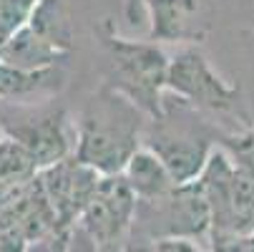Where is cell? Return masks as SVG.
<instances>
[{
  "instance_id": "obj_5",
  "label": "cell",
  "mask_w": 254,
  "mask_h": 252,
  "mask_svg": "<svg viewBox=\"0 0 254 252\" xmlns=\"http://www.w3.org/2000/svg\"><path fill=\"white\" fill-rule=\"evenodd\" d=\"M131 237L146 245H156L164 240H209L211 212L201 184H179L169 194L149 202L136 199Z\"/></svg>"
},
{
  "instance_id": "obj_22",
  "label": "cell",
  "mask_w": 254,
  "mask_h": 252,
  "mask_svg": "<svg viewBox=\"0 0 254 252\" xmlns=\"http://www.w3.org/2000/svg\"><path fill=\"white\" fill-rule=\"evenodd\" d=\"M124 18L128 25H138L146 20V0H124Z\"/></svg>"
},
{
  "instance_id": "obj_7",
  "label": "cell",
  "mask_w": 254,
  "mask_h": 252,
  "mask_svg": "<svg viewBox=\"0 0 254 252\" xmlns=\"http://www.w3.org/2000/svg\"><path fill=\"white\" fill-rule=\"evenodd\" d=\"M196 182L209 202L211 237L254 232V176L239 171L219 147L209 157Z\"/></svg>"
},
{
  "instance_id": "obj_13",
  "label": "cell",
  "mask_w": 254,
  "mask_h": 252,
  "mask_svg": "<svg viewBox=\"0 0 254 252\" xmlns=\"http://www.w3.org/2000/svg\"><path fill=\"white\" fill-rule=\"evenodd\" d=\"M68 58H70V53H65L58 46H53L51 41H46L30 25H23L10 35L0 61L8 66H15V68H23V71H46V68L63 66Z\"/></svg>"
},
{
  "instance_id": "obj_21",
  "label": "cell",
  "mask_w": 254,
  "mask_h": 252,
  "mask_svg": "<svg viewBox=\"0 0 254 252\" xmlns=\"http://www.w3.org/2000/svg\"><path fill=\"white\" fill-rule=\"evenodd\" d=\"M68 252H101L96 247V242L76 225L73 230L68 232Z\"/></svg>"
},
{
  "instance_id": "obj_20",
  "label": "cell",
  "mask_w": 254,
  "mask_h": 252,
  "mask_svg": "<svg viewBox=\"0 0 254 252\" xmlns=\"http://www.w3.org/2000/svg\"><path fill=\"white\" fill-rule=\"evenodd\" d=\"M28 252H68V232L48 235V237L38 240L35 245H30Z\"/></svg>"
},
{
  "instance_id": "obj_2",
  "label": "cell",
  "mask_w": 254,
  "mask_h": 252,
  "mask_svg": "<svg viewBox=\"0 0 254 252\" xmlns=\"http://www.w3.org/2000/svg\"><path fill=\"white\" fill-rule=\"evenodd\" d=\"M227 131L229 129L196 111L187 101L166 93L161 116L149 119L143 147L164 162L176 184H191L206 169L209 157Z\"/></svg>"
},
{
  "instance_id": "obj_3",
  "label": "cell",
  "mask_w": 254,
  "mask_h": 252,
  "mask_svg": "<svg viewBox=\"0 0 254 252\" xmlns=\"http://www.w3.org/2000/svg\"><path fill=\"white\" fill-rule=\"evenodd\" d=\"M98 38L108 58L106 84L131 98L149 119L161 116L169 93L171 58L154 41H131L119 35L111 20L98 25Z\"/></svg>"
},
{
  "instance_id": "obj_9",
  "label": "cell",
  "mask_w": 254,
  "mask_h": 252,
  "mask_svg": "<svg viewBox=\"0 0 254 252\" xmlns=\"http://www.w3.org/2000/svg\"><path fill=\"white\" fill-rule=\"evenodd\" d=\"M133 217L136 194L126 184V179L121 174L103 176L78 227L96 242L101 252H126L133 230Z\"/></svg>"
},
{
  "instance_id": "obj_11",
  "label": "cell",
  "mask_w": 254,
  "mask_h": 252,
  "mask_svg": "<svg viewBox=\"0 0 254 252\" xmlns=\"http://www.w3.org/2000/svg\"><path fill=\"white\" fill-rule=\"evenodd\" d=\"M201 0H146L149 41L154 43H199Z\"/></svg>"
},
{
  "instance_id": "obj_12",
  "label": "cell",
  "mask_w": 254,
  "mask_h": 252,
  "mask_svg": "<svg viewBox=\"0 0 254 252\" xmlns=\"http://www.w3.org/2000/svg\"><path fill=\"white\" fill-rule=\"evenodd\" d=\"M65 86L63 66L46 71H23L0 61V101H46L56 98Z\"/></svg>"
},
{
  "instance_id": "obj_17",
  "label": "cell",
  "mask_w": 254,
  "mask_h": 252,
  "mask_svg": "<svg viewBox=\"0 0 254 252\" xmlns=\"http://www.w3.org/2000/svg\"><path fill=\"white\" fill-rule=\"evenodd\" d=\"M38 3L41 0H0V25L15 33L30 20Z\"/></svg>"
},
{
  "instance_id": "obj_6",
  "label": "cell",
  "mask_w": 254,
  "mask_h": 252,
  "mask_svg": "<svg viewBox=\"0 0 254 252\" xmlns=\"http://www.w3.org/2000/svg\"><path fill=\"white\" fill-rule=\"evenodd\" d=\"M169 93L187 101L194 106L196 111L206 114L209 119H222V121H234L237 129H247L249 116L244 109V98L242 91L232 84H227L206 56L196 48L189 46L184 51H179L171 58L169 68Z\"/></svg>"
},
{
  "instance_id": "obj_18",
  "label": "cell",
  "mask_w": 254,
  "mask_h": 252,
  "mask_svg": "<svg viewBox=\"0 0 254 252\" xmlns=\"http://www.w3.org/2000/svg\"><path fill=\"white\" fill-rule=\"evenodd\" d=\"M211 252H254V232L249 235H232V237H211Z\"/></svg>"
},
{
  "instance_id": "obj_8",
  "label": "cell",
  "mask_w": 254,
  "mask_h": 252,
  "mask_svg": "<svg viewBox=\"0 0 254 252\" xmlns=\"http://www.w3.org/2000/svg\"><path fill=\"white\" fill-rule=\"evenodd\" d=\"M61 232L38 176L0 187V252H28L38 240Z\"/></svg>"
},
{
  "instance_id": "obj_10",
  "label": "cell",
  "mask_w": 254,
  "mask_h": 252,
  "mask_svg": "<svg viewBox=\"0 0 254 252\" xmlns=\"http://www.w3.org/2000/svg\"><path fill=\"white\" fill-rule=\"evenodd\" d=\"M101 179L103 176L96 169L78 162L76 154L38 171V182L43 187L51 209L56 212L61 232H70L81 222L83 212L88 209L91 199L101 187Z\"/></svg>"
},
{
  "instance_id": "obj_4",
  "label": "cell",
  "mask_w": 254,
  "mask_h": 252,
  "mask_svg": "<svg viewBox=\"0 0 254 252\" xmlns=\"http://www.w3.org/2000/svg\"><path fill=\"white\" fill-rule=\"evenodd\" d=\"M0 134L20 144L38 171L70 157L76 147V134H70L68 109L61 98L0 101Z\"/></svg>"
},
{
  "instance_id": "obj_1",
  "label": "cell",
  "mask_w": 254,
  "mask_h": 252,
  "mask_svg": "<svg viewBox=\"0 0 254 252\" xmlns=\"http://www.w3.org/2000/svg\"><path fill=\"white\" fill-rule=\"evenodd\" d=\"M149 116L106 81L86 98L73 129V154L101 176H119L143 147Z\"/></svg>"
},
{
  "instance_id": "obj_14",
  "label": "cell",
  "mask_w": 254,
  "mask_h": 252,
  "mask_svg": "<svg viewBox=\"0 0 254 252\" xmlns=\"http://www.w3.org/2000/svg\"><path fill=\"white\" fill-rule=\"evenodd\" d=\"M121 176L126 179V184L131 187V192L136 194L138 202L159 199L179 187L174 182V176L169 174V169L164 167V162L154 152H149L146 147H141L133 154V159L126 164Z\"/></svg>"
},
{
  "instance_id": "obj_15",
  "label": "cell",
  "mask_w": 254,
  "mask_h": 252,
  "mask_svg": "<svg viewBox=\"0 0 254 252\" xmlns=\"http://www.w3.org/2000/svg\"><path fill=\"white\" fill-rule=\"evenodd\" d=\"M61 51H73V13L68 0H41L25 23Z\"/></svg>"
},
{
  "instance_id": "obj_24",
  "label": "cell",
  "mask_w": 254,
  "mask_h": 252,
  "mask_svg": "<svg viewBox=\"0 0 254 252\" xmlns=\"http://www.w3.org/2000/svg\"><path fill=\"white\" fill-rule=\"evenodd\" d=\"M10 30L8 28H3V25H0V58H3V51H5V46H8V41H10Z\"/></svg>"
},
{
  "instance_id": "obj_19",
  "label": "cell",
  "mask_w": 254,
  "mask_h": 252,
  "mask_svg": "<svg viewBox=\"0 0 254 252\" xmlns=\"http://www.w3.org/2000/svg\"><path fill=\"white\" fill-rule=\"evenodd\" d=\"M154 252H211L196 240H164L154 245Z\"/></svg>"
},
{
  "instance_id": "obj_16",
  "label": "cell",
  "mask_w": 254,
  "mask_h": 252,
  "mask_svg": "<svg viewBox=\"0 0 254 252\" xmlns=\"http://www.w3.org/2000/svg\"><path fill=\"white\" fill-rule=\"evenodd\" d=\"M219 149L232 159V164L239 171L254 176V129L252 126L227 131L219 141Z\"/></svg>"
},
{
  "instance_id": "obj_23",
  "label": "cell",
  "mask_w": 254,
  "mask_h": 252,
  "mask_svg": "<svg viewBox=\"0 0 254 252\" xmlns=\"http://www.w3.org/2000/svg\"><path fill=\"white\" fill-rule=\"evenodd\" d=\"M126 252H154V245H146V242H141V240H128L126 245Z\"/></svg>"
}]
</instances>
